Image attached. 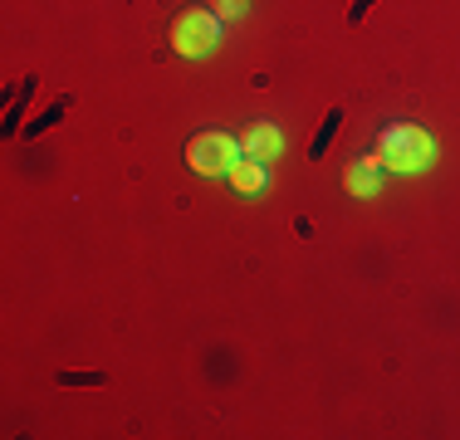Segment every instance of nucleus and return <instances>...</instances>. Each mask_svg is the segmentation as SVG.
<instances>
[{"label":"nucleus","mask_w":460,"mask_h":440,"mask_svg":"<svg viewBox=\"0 0 460 440\" xmlns=\"http://www.w3.org/2000/svg\"><path fill=\"white\" fill-rule=\"evenodd\" d=\"M372 157L382 162V172H397V176L426 172L436 157V142L421 123H387L377 132V152H372Z\"/></svg>","instance_id":"nucleus-1"},{"label":"nucleus","mask_w":460,"mask_h":440,"mask_svg":"<svg viewBox=\"0 0 460 440\" xmlns=\"http://www.w3.org/2000/svg\"><path fill=\"white\" fill-rule=\"evenodd\" d=\"M240 157H245V152H240V137H230V132H196V137L186 142V167L201 172V176H226Z\"/></svg>","instance_id":"nucleus-2"},{"label":"nucleus","mask_w":460,"mask_h":440,"mask_svg":"<svg viewBox=\"0 0 460 440\" xmlns=\"http://www.w3.org/2000/svg\"><path fill=\"white\" fill-rule=\"evenodd\" d=\"M216 40H221V15H216V10H181V15L172 20V49L186 54V59L211 54Z\"/></svg>","instance_id":"nucleus-3"},{"label":"nucleus","mask_w":460,"mask_h":440,"mask_svg":"<svg viewBox=\"0 0 460 440\" xmlns=\"http://www.w3.org/2000/svg\"><path fill=\"white\" fill-rule=\"evenodd\" d=\"M240 152H245V157H260V162H275L279 152H284L279 128H275V123H265V118H255V123L240 132Z\"/></svg>","instance_id":"nucleus-4"},{"label":"nucleus","mask_w":460,"mask_h":440,"mask_svg":"<svg viewBox=\"0 0 460 440\" xmlns=\"http://www.w3.org/2000/svg\"><path fill=\"white\" fill-rule=\"evenodd\" d=\"M226 181L235 186L240 196H265V191H270V162H260V157H240L235 167L226 172Z\"/></svg>","instance_id":"nucleus-5"},{"label":"nucleus","mask_w":460,"mask_h":440,"mask_svg":"<svg viewBox=\"0 0 460 440\" xmlns=\"http://www.w3.org/2000/svg\"><path fill=\"white\" fill-rule=\"evenodd\" d=\"M343 181H348V191L353 196H377V186H382V162L372 157H353L348 162V172H343Z\"/></svg>","instance_id":"nucleus-6"},{"label":"nucleus","mask_w":460,"mask_h":440,"mask_svg":"<svg viewBox=\"0 0 460 440\" xmlns=\"http://www.w3.org/2000/svg\"><path fill=\"white\" fill-rule=\"evenodd\" d=\"M338 128H343V108H333V113L323 118V128L314 132V142H309V157H314V162H323V157H328V147H333Z\"/></svg>","instance_id":"nucleus-7"},{"label":"nucleus","mask_w":460,"mask_h":440,"mask_svg":"<svg viewBox=\"0 0 460 440\" xmlns=\"http://www.w3.org/2000/svg\"><path fill=\"white\" fill-rule=\"evenodd\" d=\"M64 113H69V98H59V103H49V113H40V118H35V123H30V128H25V137H40V132H49V128H54V123H59V118H64Z\"/></svg>","instance_id":"nucleus-8"},{"label":"nucleus","mask_w":460,"mask_h":440,"mask_svg":"<svg viewBox=\"0 0 460 440\" xmlns=\"http://www.w3.org/2000/svg\"><path fill=\"white\" fill-rule=\"evenodd\" d=\"M103 372H59V387H103Z\"/></svg>","instance_id":"nucleus-9"},{"label":"nucleus","mask_w":460,"mask_h":440,"mask_svg":"<svg viewBox=\"0 0 460 440\" xmlns=\"http://www.w3.org/2000/svg\"><path fill=\"white\" fill-rule=\"evenodd\" d=\"M211 5H216V15L240 20V15H245V5H250V0H211Z\"/></svg>","instance_id":"nucleus-10"},{"label":"nucleus","mask_w":460,"mask_h":440,"mask_svg":"<svg viewBox=\"0 0 460 440\" xmlns=\"http://www.w3.org/2000/svg\"><path fill=\"white\" fill-rule=\"evenodd\" d=\"M372 5H377V0H353V5H348V25H358V20H363Z\"/></svg>","instance_id":"nucleus-11"}]
</instances>
